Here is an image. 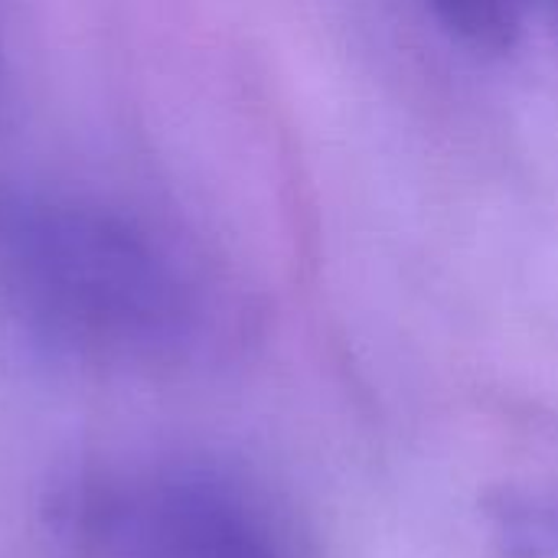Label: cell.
I'll return each instance as SVG.
<instances>
[{"label":"cell","instance_id":"obj_3","mask_svg":"<svg viewBox=\"0 0 558 558\" xmlns=\"http://www.w3.org/2000/svg\"><path fill=\"white\" fill-rule=\"evenodd\" d=\"M435 20L468 46L500 49L523 29L533 0H425Z\"/></svg>","mask_w":558,"mask_h":558},{"label":"cell","instance_id":"obj_2","mask_svg":"<svg viewBox=\"0 0 558 558\" xmlns=\"http://www.w3.org/2000/svg\"><path fill=\"white\" fill-rule=\"evenodd\" d=\"M65 520L92 558H284L262 510L229 481L196 468L82 484Z\"/></svg>","mask_w":558,"mask_h":558},{"label":"cell","instance_id":"obj_1","mask_svg":"<svg viewBox=\"0 0 558 558\" xmlns=\"http://www.w3.org/2000/svg\"><path fill=\"white\" fill-rule=\"evenodd\" d=\"M0 304L52 347L154 360L186 343L196 294L141 226L78 199L0 190Z\"/></svg>","mask_w":558,"mask_h":558}]
</instances>
